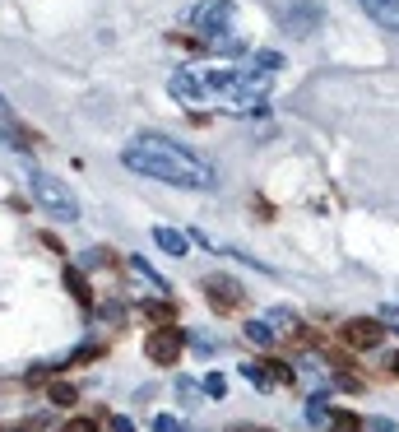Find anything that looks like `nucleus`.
<instances>
[{
	"label": "nucleus",
	"mask_w": 399,
	"mask_h": 432,
	"mask_svg": "<svg viewBox=\"0 0 399 432\" xmlns=\"http://www.w3.org/2000/svg\"><path fill=\"white\" fill-rule=\"evenodd\" d=\"M145 316H149V321H158V325H172V321H177V307H172L167 298H149L145 302Z\"/></svg>",
	"instance_id": "obj_12"
},
{
	"label": "nucleus",
	"mask_w": 399,
	"mask_h": 432,
	"mask_svg": "<svg viewBox=\"0 0 399 432\" xmlns=\"http://www.w3.org/2000/svg\"><path fill=\"white\" fill-rule=\"evenodd\" d=\"M111 428H116V432H135V423L130 419H111Z\"/></svg>",
	"instance_id": "obj_20"
},
{
	"label": "nucleus",
	"mask_w": 399,
	"mask_h": 432,
	"mask_svg": "<svg viewBox=\"0 0 399 432\" xmlns=\"http://www.w3.org/2000/svg\"><path fill=\"white\" fill-rule=\"evenodd\" d=\"M5 432H37V423H23V428H5Z\"/></svg>",
	"instance_id": "obj_22"
},
{
	"label": "nucleus",
	"mask_w": 399,
	"mask_h": 432,
	"mask_svg": "<svg viewBox=\"0 0 399 432\" xmlns=\"http://www.w3.org/2000/svg\"><path fill=\"white\" fill-rule=\"evenodd\" d=\"M372 432H395V423H390V419H376V423H372Z\"/></svg>",
	"instance_id": "obj_21"
},
{
	"label": "nucleus",
	"mask_w": 399,
	"mask_h": 432,
	"mask_svg": "<svg viewBox=\"0 0 399 432\" xmlns=\"http://www.w3.org/2000/svg\"><path fill=\"white\" fill-rule=\"evenodd\" d=\"M181 349H186V330H177V325H158V330L145 340L149 363H163V367H172V363H177V358H181Z\"/></svg>",
	"instance_id": "obj_6"
},
{
	"label": "nucleus",
	"mask_w": 399,
	"mask_h": 432,
	"mask_svg": "<svg viewBox=\"0 0 399 432\" xmlns=\"http://www.w3.org/2000/svg\"><path fill=\"white\" fill-rule=\"evenodd\" d=\"M330 432H367L357 414H330Z\"/></svg>",
	"instance_id": "obj_15"
},
{
	"label": "nucleus",
	"mask_w": 399,
	"mask_h": 432,
	"mask_svg": "<svg viewBox=\"0 0 399 432\" xmlns=\"http://www.w3.org/2000/svg\"><path fill=\"white\" fill-rule=\"evenodd\" d=\"M61 432H98V423H93V419H70Z\"/></svg>",
	"instance_id": "obj_19"
},
{
	"label": "nucleus",
	"mask_w": 399,
	"mask_h": 432,
	"mask_svg": "<svg viewBox=\"0 0 399 432\" xmlns=\"http://www.w3.org/2000/svg\"><path fill=\"white\" fill-rule=\"evenodd\" d=\"M200 288H204V298H209V307L219 311V316H233V311L246 302L242 284H237V279H228V275H209Z\"/></svg>",
	"instance_id": "obj_7"
},
{
	"label": "nucleus",
	"mask_w": 399,
	"mask_h": 432,
	"mask_svg": "<svg viewBox=\"0 0 399 432\" xmlns=\"http://www.w3.org/2000/svg\"><path fill=\"white\" fill-rule=\"evenodd\" d=\"M154 242L163 246L167 256H186V233H177V228H163V223H158V228H154Z\"/></svg>",
	"instance_id": "obj_11"
},
{
	"label": "nucleus",
	"mask_w": 399,
	"mask_h": 432,
	"mask_svg": "<svg viewBox=\"0 0 399 432\" xmlns=\"http://www.w3.org/2000/svg\"><path fill=\"white\" fill-rule=\"evenodd\" d=\"M167 93L177 102H186V107H214V93H209V70H177V75L167 79Z\"/></svg>",
	"instance_id": "obj_4"
},
{
	"label": "nucleus",
	"mask_w": 399,
	"mask_h": 432,
	"mask_svg": "<svg viewBox=\"0 0 399 432\" xmlns=\"http://www.w3.org/2000/svg\"><path fill=\"white\" fill-rule=\"evenodd\" d=\"M121 163L130 167V172H140V177H149V181H167V186H186V191H214L219 186L214 167L200 154H190L186 144L167 140V135H135L121 149Z\"/></svg>",
	"instance_id": "obj_1"
},
{
	"label": "nucleus",
	"mask_w": 399,
	"mask_h": 432,
	"mask_svg": "<svg viewBox=\"0 0 399 432\" xmlns=\"http://www.w3.org/2000/svg\"><path fill=\"white\" fill-rule=\"evenodd\" d=\"M47 400H51V404H75L79 390L70 386V381H51V386H47Z\"/></svg>",
	"instance_id": "obj_14"
},
{
	"label": "nucleus",
	"mask_w": 399,
	"mask_h": 432,
	"mask_svg": "<svg viewBox=\"0 0 399 432\" xmlns=\"http://www.w3.org/2000/svg\"><path fill=\"white\" fill-rule=\"evenodd\" d=\"M307 423L316 428V423H330V414H325V400H311L307 404Z\"/></svg>",
	"instance_id": "obj_17"
},
{
	"label": "nucleus",
	"mask_w": 399,
	"mask_h": 432,
	"mask_svg": "<svg viewBox=\"0 0 399 432\" xmlns=\"http://www.w3.org/2000/svg\"><path fill=\"white\" fill-rule=\"evenodd\" d=\"M339 340L348 344V349H376L381 340H386V321H376V316H353V321L339 325Z\"/></svg>",
	"instance_id": "obj_8"
},
{
	"label": "nucleus",
	"mask_w": 399,
	"mask_h": 432,
	"mask_svg": "<svg viewBox=\"0 0 399 432\" xmlns=\"http://www.w3.org/2000/svg\"><path fill=\"white\" fill-rule=\"evenodd\" d=\"M61 279H66V288H70V298H75L79 307H93V288H89V279L79 275L75 265H70V270H66V275H61Z\"/></svg>",
	"instance_id": "obj_10"
},
{
	"label": "nucleus",
	"mask_w": 399,
	"mask_h": 432,
	"mask_svg": "<svg viewBox=\"0 0 399 432\" xmlns=\"http://www.w3.org/2000/svg\"><path fill=\"white\" fill-rule=\"evenodd\" d=\"M372 19L381 23V28H390V33H399V0H357Z\"/></svg>",
	"instance_id": "obj_9"
},
{
	"label": "nucleus",
	"mask_w": 399,
	"mask_h": 432,
	"mask_svg": "<svg viewBox=\"0 0 399 432\" xmlns=\"http://www.w3.org/2000/svg\"><path fill=\"white\" fill-rule=\"evenodd\" d=\"M154 432H186V423L172 419V414H158V419H154Z\"/></svg>",
	"instance_id": "obj_16"
},
{
	"label": "nucleus",
	"mask_w": 399,
	"mask_h": 432,
	"mask_svg": "<svg viewBox=\"0 0 399 432\" xmlns=\"http://www.w3.org/2000/svg\"><path fill=\"white\" fill-rule=\"evenodd\" d=\"M223 390H228V381H223L219 372H209V377H204V395H214V400H219Z\"/></svg>",
	"instance_id": "obj_18"
},
{
	"label": "nucleus",
	"mask_w": 399,
	"mask_h": 432,
	"mask_svg": "<svg viewBox=\"0 0 399 432\" xmlns=\"http://www.w3.org/2000/svg\"><path fill=\"white\" fill-rule=\"evenodd\" d=\"M283 56L278 52H255L246 66H233V70H209V93L219 107L228 112H260L265 107V93L274 84Z\"/></svg>",
	"instance_id": "obj_2"
},
{
	"label": "nucleus",
	"mask_w": 399,
	"mask_h": 432,
	"mask_svg": "<svg viewBox=\"0 0 399 432\" xmlns=\"http://www.w3.org/2000/svg\"><path fill=\"white\" fill-rule=\"evenodd\" d=\"M390 372H395V377H399V354H395V358H390Z\"/></svg>",
	"instance_id": "obj_23"
},
{
	"label": "nucleus",
	"mask_w": 399,
	"mask_h": 432,
	"mask_svg": "<svg viewBox=\"0 0 399 432\" xmlns=\"http://www.w3.org/2000/svg\"><path fill=\"white\" fill-rule=\"evenodd\" d=\"M195 28H200V37H214V33H228L237 23V5L233 0H200L195 5Z\"/></svg>",
	"instance_id": "obj_5"
},
{
	"label": "nucleus",
	"mask_w": 399,
	"mask_h": 432,
	"mask_svg": "<svg viewBox=\"0 0 399 432\" xmlns=\"http://www.w3.org/2000/svg\"><path fill=\"white\" fill-rule=\"evenodd\" d=\"M28 191H33V200L42 205V214H51L56 223H75L79 219V200L70 196V186H66V181H56L51 172L28 167Z\"/></svg>",
	"instance_id": "obj_3"
},
{
	"label": "nucleus",
	"mask_w": 399,
	"mask_h": 432,
	"mask_svg": "<svg viewBox=\"0 0 399 432\" xmlns=\"http://www.w3.org/2000/svg\"><path fill=\"white\" fill-rule=\"evenodd\" d=\"M246 340H251V344H260V349H274V340H278V335L269 330L265 321H246Z\"/></svg>",
	"instance_id": "obj_13"
}]
</instances>
